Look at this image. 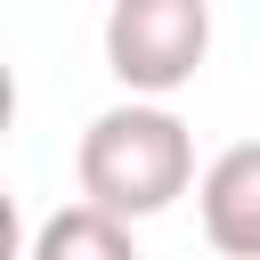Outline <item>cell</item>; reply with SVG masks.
<instances>
[{"mask_svg":"<svg viewBox=\"0 0 260 260\" xmlns=\"http://www.w3.org/2000/svg\"><path fill=\"white\" fill-rule=\"evenodd\" d=\"M73 179H81V203L114 211L122 228H130V219H154V211H171L187 187H203V179H195V138H187V122H179L171 106H146V98L106 106V114L81 130Z\"/></svg>","mask_w":260,"mask_h":260,"instance_id":"1","label":"cell"},{"mask_svg":"<svg viewBox=\"0 0 260 260\" xmlns=\"http://www.w3.org/2000/svg\"><path fill=\"white\" fill-rule=\"evenodd\" d=\"M203 49H211V8L203 0H114V16H106V65L146 106L187 89Z\"/></svg>","mask_w":260,"mask_h":260,"instance_id":"2","label":"cell"},{"mask_svg":"<svg viewBox=\"0 0 260 260\" xmlns=\"http://www.w3.org/2000/svg\"><path fill=\"white\" fill-rule=\"evenodd\" d=\"M195 211L219 260H260V138H236L228 154H211Z\"/></svg>","mask_w":260,"mask_h":260,"instance_id":"3","label":"cell"},{"mask_svg":"<svg viewBox=\"0 0 260 260\" xmlns=\"http://www.w3.org/2000/svg\"><path fill=\"white\" fill-rule=\"evenodd\" d=\"M24 260H138V244H130V228H122L114 211L65 203V211H49V219L32 228Z\"/></svg>","mask_w":260,"mask_h":260,"instance_id":"4","label":"cell"}]
</instances>
